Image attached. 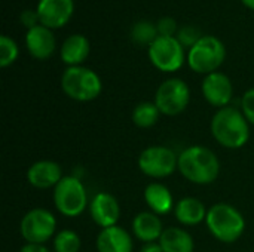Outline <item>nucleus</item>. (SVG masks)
Here are the masks:
<instances>
[{
  "mask_svg": "<svg viewBox=\"0 0 254 252\" xmlns=\"http://www.w3.org/2000/svg\"><path fill=\"white\" fill-rule=\"evenodd\" d=\"M73 0H39L36 7L40 24L48 28L65 25L73 15Z\"/></svg>",
  "mask_w": 254,
  "mask_h": 252,
  "instance_id": "obj_13",
  "label": "nucleus"
},
{
  "mask_svg": "<svg viewBox=\"0 0 254 252\" xmlns=\"http://www.w3.org/2000/svg\"><path fill=\"white\" fill-rule=\"evenodd\" d=\"M159 116H161V111L156 107V104L144 101V102H140L134 107L131 119L137 128L147 129V128H152L158 123Z\"/></svg>",
  "mask_w": 254,
  "mask_h": 252,
  "instance_id": "obj_22",
  "label": "nucleus"
},
{
  "mask_svg": "<svg viewBox=\"0 0 254 252\" xmlns=\"http://www.w3.org/2000/svg\"><path fill=\"white\" fill-rule=\"evenodd\" d=\"M225 45L214 36H202L188 53V64L195 73H214L225 61Z\"/></svg>",
  "mask_w": 254,
  "mask_h": 252,
  "instance_id": "obj_5",
  "label": "nucleus"
},
{
  "mask_svg": "<svg viewBox=\"0 0 254 252\" xmlns=\"http://www.w3.org/2000/svg\"><path fill=\"white\" fill-rule=\"evenodd\" d=\"M61 88L64 94L79 102H88L95 100L103 89L100 76L82 65L68 67L61 77Z\"/></svg>",
  "mask_w": 254,
  "mask_h": 252,
  "instance_id": "obj_4",
  "label": "nucleus"
},
{
  "mask_svg": "<svg viewBox=\"0 0 254 252\" xmlns=\"http://www.w3.org/2000/svg\"><path fill=\"white\" fill-rule=\"evenodd\" d=\"M179 171L188 181L207 186L217 180L220 162L213 150L204 146H192L179 154Z\"/></svg>",
  "mask_w": 254,
  "mask_h": 252,
  "instance_id": "obj_2",
  "label": "nucleus"
},
{
  "mask_svg": "<svg viewBox=\"0 0 254 252\" xmlns=\"http://www.w3.org/2000/svg\"><path fill=\"white\" fill-rule=\"evenodd\" d=\"M37 21H39L37 10L27 9V10H24V12L21 13V22H22L25 27H28V30L33 28V27H36V25H37V24H36Z\"/></svg>",
  "mask_w": 254,
  "mask_h": 252,
  "instance_id": "obj_29",
  "label": "nucleus"
},
{
  "mask_svg": "<svg viewBox=\"0 0 254 252\" xmlns=\"http://www.w3.org/2000/svg\"><path fill=\"white\" fill-rule=\"evenodd\" d=\"M57 229V220L52 212L43 208H34L28 211L19 224V233L27 244L43 245L54 235Z\"/></svg>",
  "mask_w": 254,
  "mask_h": 252,
  "instance_id": "obj_9",
  "label": "nucleus"
},
{
  "mask_svg": "<svg viewBox=\"0 0 254 252\" xmlns=\"http://www.w3.org/2000/svg\"><path fill=\"white\" fill-rule=\"evenodd\" d=\"M190 101V89L182 79L173 77L162 82L155 94V104L161 114L177 116L186 110Z\"/></svg>",
  "mask_w": 254,
  "mask_h": 252,
  "instance_id": "obj_7",
  "label": "nucleus"
},
{
  "mask_svg": "<svg viewBox=\"0 0 254 252\" xmlns=\"http://www.w3.org/2000/svg\"><path fill=\"white\" fill-rule=\"evenodd\" d=\"M158 28V34L159 36H168V37H176L174 34L177 33V22L170 18V16H164L158 21L156 24Z\"/></svg>",
  "mask_w": 254,
  "mask_h": 252,
  "instance_id": "obj_28",
  "label": "nucleus"
},
{
  "mask_svg": "<svg viewBox=\"0 0 254 252\" xmlns=\"http://www.w3.org/2000/svg\"><path fill=\"white\" fill-rule=\"evenodd\" d=\"M149 58L158 70L173 73L182 68L185 62V49L177 37L158 36L149 46Z\"/></svg>",
  "mask_w": 254,
  "mask_h": 252,
  "instance_id": "obj_10",
  "label": "nucleus"
},
{
  "mask_svg": "<svg viewBox=\"0 0 254 252\" xmlns=\"http://www.w3.org/2000/svg\"><path fill=\"white\" fill-rule=\"evenodd\" d=\"M25 45L33 58L46 59L55 52V36L51 28L40 24L27 31Z\"/></svg>",
  "mask_w": 254,
  "mask_h": 252,
  "instance_id": "obj_15",
  "label": "nucleus"
},
{
  "mask_svg": "<svg viewBox=\"0 0 254 252\" xmlns=\"http://www.w3.org/2000/svg\"><path fill=\"white\" fill-rule=\"evenodd\" d=\"M210 129L213 138L226 149H241L250 140V123L243 111L231 105L214 113Z\"/></svg>",
  "mask_w": 254,
  "mask_h": 252,
  "instance_id": "obj_1",
  "label": "nucleus"
},
{
  "mask_svg": "<svg viewBox=\"0 0 254 252\" xmlns=\"http://www.w3.org/2000/svg\"><path fill=\"white\" fill-rule=\"evenodd\" d=\"M80 247H82L80 236L73 230L64 229L54 236L55 252H79Z\"/></svg>",
  "mask_w": 254,
  "mask_h": 252,
  "instance_id": "obj_23",
  "label": "nucleus"
},
{
  "mask_svg": "<svg viewBox=\"0 0 254 252\" xmlns=\"http://www.w3.org/2000/svg\"><path fill=\"white\" fill-rule=\"evenodd\" d=\"M144 202L147 203L149 209L156 215L168 214L174 206V199L170 189L161 183H150L146 186L143 192Z\"/></svg>",
  "mask_w": 254,
  "mask_h": 252,
  "instance_id": "obj_18",
  "label": "nucleus"
},
{
  "mask_svg": "<svg viewBox=\"0 0 254 252\" xmlns=\"http://www.w3.org/2000/svg\"><path fill=\"white\" fill-rule=\"evenodd\" d=\"M207 209L204 203L196 198H183L176 203V220L183 226H198L207 218Z\"/></svg>",
  "mask_w": 254,
  "mask_h": 252,
  "instance_id": "obj_19",
  "label": "nucleus"
},
{
  "mask_svg": "<svg viewBox=\"0 0 254 252\" xmlns=\"http://www.w3.org/2000/svg\"><path fill=\"white\" fill-rule=\"evenodd\" d=\"M89 214L92 221L101 229L118 226L121 217V206L118 199L106 192L97 193L89 203Z\"/></svg>",
  "mask_w": 254,
  "mask_h": 252,
  "instance_id": "obj_12",
  "label": "nucleus"
},
{
  "mask_svg": "<svg viewBox=\"0 0 254 252\" xmlns=\"http://www.w3.org/2000/svg\"><path fill=\"white\" fill-rule=\"evenodd\" d=\"M61 59L68 67L80 65L89 55V42L82 34L68 36L61 46Z\"/></svg>",
  "mask_w": 254,
  "mask_h": 252,
  "instance_id": "obj_20",
  "label": "nucleus"
},
{
  "mask_svg": "<svg viewBox=\"0 0 254 252\" xmlns=\"http://www.w3.org/2000/svg\"><path fill=\"white\" fill-rule=\"evenodd\" d=\"M54 205L64 217H79L88 205V195L83 183L76 177H63L54 187Z\"/></svg>",
  "mask_w": 254,
  "mask_h": 252,
  "instance_id": "obj_6",
  "label": "nucleus"
},
{
  "mask_svg": "<svg viewBox=\"0 0 254 252\" xmlns=\"http://www.w3.org/2000/svg\"><path fill=\"white\" fill-rule=\"evenodd\" d=\"M19 252H51L45 245H34V244H27L24 245Z\"/></svg>",
  "mask_w": 254,
  "mask_h": 252,
  "instance_id": "obj_30",
  "label": "nucleus"
},
{
  "mask_svg": "<svg viewBox=\"0 0 254 252\" xmlns=\"http://www.w3.org/2000/svg\"><path fill=\"white\" fill-rule=\"evenodd\" d=\"M18 58V46L7 36L0 37V67L6 68Z\"/></svg>",
  "mask_w": 254,
  "mask_h": 252,
  "instance_id": "obj_25",
  "label": "nucleus"
},
{
  "mask_svg": "<svg viewBox=\"0 0 254 252\" xmlns=\"http://www.w3.org/2000/svg\"><path fill=\"white\" fill-rule=\"evenodd\" d=\"M132 247L131 235L119 226L101 229L97 236L98 252H132Z\"/></svg>",
  "mask_w": 254,
  "mask_h": 252,
  "instance_id": "obj_17",
  "label": "nucleus"
},
{
  "mask_svg": "<svg viewBox=\"0 0 254 252\" xmlns=\"http://www.w3.org/2000/svg\"><path fill=\"white\" fill-rule=\"evenodd\" d=\"M159 244L164 252H193L195 242L189 232L182 227H168L164 230Z\"/></svg>",
  "mask_w": 254,
  "mask_h": 252,
  "instance_id": "obj_21",
  "label": "nucleus"
},
{
  "mask_svg": "<svg viewBox=\"0 0 254 252\" xmlns=\"http://www.w3.org/2000/svg\"><path fill=\"white\" fill-rule=\"evenodd\" d=\"M131 229H132V235L143 244L159 242V239L165 230L162 227V221H161L159 215H156L152 211L138 212L132 220Z\"/></svg>",
  "mask_w": 254,
  "mask_h": 252,
  "instance_id": "obj_16",
  "label": "nucleus"
},
{
  "mask_svg": "<svg viewBox=\"0 0 254 252\" xmlns=\"http://www.w3.org/2000/svg\"><path fill=\"white\" fill-rule=\"evenodd\" d=\"M201 89L207 102L217 108L228 107L234 94V86L231 79L219 71L207 74L202 80Z\"/></svg>",
  "mask_w": 254,
  "mask_h": 252,
  "instance_id": "obj_11",
  "label": "nucleus"
},
{
  "mask_svg": "<svg viewBox=\"0 0 254 252\" xmlns=\"http://www.w3.org/2000/svg\"><path fill=\"white\" fill-rule=\"evenodd\" d=\"M140 171L150 178H165L179 169V156L168 147L150 146L138 156Z\"/></svg>",
  "mask_w": 254,
  "mask_h": 252,
  "instance_id": "obj_8",
  "label": "nucleus"
},
{
  "mask_svg": "<svg viewBox=\"0 0 254 252\" xmlns=\"http://www.w3.org/2000/svg\"><path fill=\"white\" fill-rule=\"evenodd\" d=\"M158 36H159L158 28L149 21H138L131 30V37L138 45H149L150 46L158 39Z\"/></svg>",
  "mask_w": 254,
  "mask_h": 252,
  "instance_id": "obj_24",
  "label": "nucleus"
},
{
  "mask_svg": "<svg viewBox=\"0 0 254 252\" xmlns=\"http://www.w3.org/2000/svg\"><path fill=\"white\" fill-rule=\"evenodd\" d=\"M243 3H244L247 7H250V9H253L254 10V0H243Z\"/></svg>",
  "mask_w": 254,
  "mask_h": 252,
  "instance_id": "obj_32",
  "label": "nucleus"
},
{
  "mask_svg": "<svg viewBox=\"0 0 254 252\" xmlns=\"http://www.w3.org/2000/svg\"><path fill=\"white\" fill-rule=\"evenodd\" d=\"M241 111L246 116L247 122L254 125V88L246 91L241 100Z\"/></svg>",
  "mask_w": 254,
  "mask_h": 252,
  "instance_id": "obj_27",
  "label": "nucleus"
},
{
  "mask_svg": "<svg viewBox=\"0 0 254 252\" xmlns=\"http://www.w3.org/2000/svg\"><path fill=\"white\" fill-rule=\"evenodd\" d=\"M63 178L61 166L54 160H39L34 162L27 171V180L30 186L39 190H46L55 187Z\"/></svg>",
  "mask_w": 254,
  "mask_h": 252,
  "instance_id": "obj_14",
  "label": "nucleus"
},
{
  "mask_svg": "<svg viewBox=\"0 0 254 252\" xmlns=\"http://www.w3.org/2000/svg\"><path fill=\"white\" fill-rule=\"evenodd\" d=\"M205 224L214 239L223 244L237 242L246 230L243 214L235 206L225 202H219L208 209Z\"/></svg>",
  "mask_w": 254,
  "mask_h": 252,
  "instance_id": "obj_3",
  "label": "nucleus"
},
{
  "mask_svg": "<svg viewBox=\"0 0 254 252\" xmlns=\"http://www.w3.org/2000/svg\"><path fill=\"white\" fill-rule=\"evenodd\" d=\"M140 252H164V250L159 242H149V244H143Z\"/></svg>",
  "mask_w": 254,
  "mask_h": 252,
  "instance_id": "obj_31",
  "label": "nucleus"
},
{
  "mask_svg": "<svg viewBox=\"0 0 254 252\" xmlns=\"http://www.w3.org/2000/svg\"><path fill=\"white\" fill-rule=\"evenodd\" d=\"M202 36L199 34V30L196 27H192V25H188V27H183L180 28V31L177 33V39L179 42L183 45V46H189L192 48Z\"/></svg>",
  "mask_w": 254,
  "mask_h": 252,
  "instance_id": "obj_26",
  "label": "nucleus"
}]
</instances>
